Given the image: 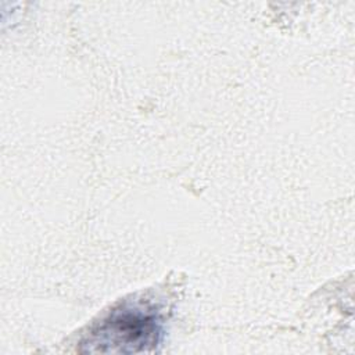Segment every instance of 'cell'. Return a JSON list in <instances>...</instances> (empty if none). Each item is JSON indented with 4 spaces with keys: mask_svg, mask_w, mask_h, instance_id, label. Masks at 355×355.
<instances>
[{
    "mask_svg": "<svg viewBox=\"0 0 355 355\" xmlns=\"http://www.w3.org/2000/svg\"><path fill=\"white\" fill-rule=\"evenodd\" d=\"M162 322L158 308L141 302L123 304L94 324L82 338L80 352L136 354L155 349Z\"/></svg>",
    "mask_w": 355,
    "mask_h": 355,
    "instance_id": "obj_1",
    "label": "cell"
}]
</instances>
